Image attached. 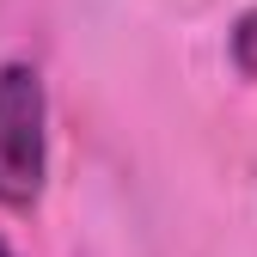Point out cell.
I'll return each instance as SVG.
<instances>
[{
	"label": "cell",
	"instance_id": "6da1fadb",
	"mask_svg": "<svg viewBox=\"0 0 257 257\" xmlns=\"http://www.w3.org/2000/svg\"><path fill=\"white\" fill-rule=\"evenodd\" d=\"M49 178V98L31 61L0 68V208H37Z\"/></svg>",
	"mask_w": 257,
	"mask_h": 257
},
{
	"label": "cell",
	"instance_id": "7a4b0ae2",
	"mask_svg": "<svg viewBox=\"0 0 257 257\" xmlns=\"http://www.w3.org/2000/svg\"><path fill=\"white\" fill-rule=\"evenodd\" d=\"M233 68H239L245 80H257V13H245V19L233 25Z\"/></svg>",
	"mask_w": 257,
	"mask_h": 257
},
{
	"label": "cell",
	"instance_id": "3957f363",
	"mask_svg": "<svg viewBox=\"0 0 257 257\" xmlns=\"http://www.w3.org/2000/svg\"><path fill=\"white\" fill-rule=\"evenodd\" d=\"M0 257H13V245H7V239H0Z\"/></svg>",
	"mask_w": 257,
	"mask_h": 257
}]
</instances>
